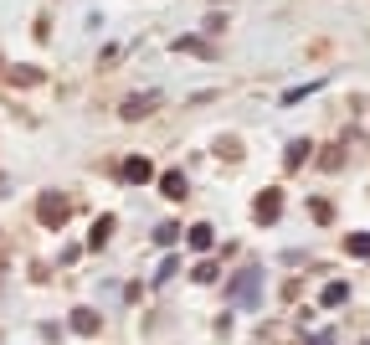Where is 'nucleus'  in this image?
<instances>
[{"instance_id":"nucleus-1","label":"nucleus","mask_w":370,"mask_h":345,"mask_svg":"<svg viewBox=\"0 0 370 345\" xmlns=\"http://www.w3.org/2000/svg\"><path fill=\"white\" fill-rule=\"evenodd\" d=\"M227 294H232V304H236V309H257V299H263V268H247V273H236Z\"/></svg>"},{"instance_id":"nucleus-2","label":"nucleus","mask_w":370,"mask_h":345,"mask_svg":"<svg viewBox=\"0 0 370 345\" xmlns=\"http://www.w3.org/2000/svg\"><path fill=\"white\" fill-rule=\"evenodd\" d=\"M67 211H72V201L62 196V191H41V201H36V217L47 222V227H62V222H67Z\"/></svg>"},{"instance_id":"nucleus-3","label":"nucleus","mask_w":370,"mask_h":345,"mask_svg":"<svg viewBox=\"0 0 370 345\" xmlns=\"http://www.w3.org/2000/svg\"><path fill=\"white\" fill-rule=\"evenodd\" d=\"M149 176H155V165H149L144 155H129V160H124V181H129V186H144Z\"/></svg>"},{"instance_id":"nucleus-4","label":"nucleus","mask_w":370,"mask_h":345,"mask_svg":"<svg viewBox=\"0 0 370 345\" xmlns=\"http://www.w3.org/2000/svg\"><path fill=\"white\" fill-rule=\"evenodd\" d=\"M278 211H283V196H278V191H263L257 206H252V217H257V222H278Z\"/></svg>"},{"instance_id":"nucleus-5","label":"nucleus","mask_w":370,"mask_h":345,"mask_svg":"<svg viewBox=\"0 0 370 345\" xmlns=\"http://www.w3.org/2000/svg\"><path fill=\"white\" fill-rule=\"evenodd\" d=\"M160 191H165L170 201H180V196H185V176H180V170H165V176H160Z\"/></svg>"},{"instance_id":"nucleus-6","label":"nucleus","mask_w":370,"mask_h":345,"mask_svg":"<svg viewBox=\"0 0 370 345\" xmlns=\"http://www.w3.org/2000/svg\"><path fill=\"white\" fill-rule=\"evenodd\" d=\"M344 299H350V284H324V294H319V304H324V309H339Z\"/></svg>"},{"instance_id":"nucleus-7","label":"nucleus","mask_w":370,"mask_h":345,"mask_svg":"<svg viewBox=\"0 0 370 345\" xmlns=\"http://www.w3.org/2000/svg\"><path fill=\"white\" fill-rule=\"evenodd\" d=\"M185 237H190V248H195V253H206V248H211V243H216V232H211V227H206V222H195V227H190V232H185Z\"/></svg>"},{"instance_id":"nucleus-8","label":"nucleus","mask_w":370,"mask_h":345,"mask_svg":"<svg viewBox=\"0 0 370 345\" xmlns=\"http://www.w3.org/2000/svg\"><path fill=\"white\" fill-rule=\"evenodd\" d=\"M344 253L350 258H370V232H350L344 237Z\"/></svg>"},{"instance_id":"nucleus-9","label":"nucleus","mask_w":370,"mask_h":345,"mask_svg":"<svg viewBox=\"0 0 370 345\" xmlns=\"http://www.w3.org/2000/svg\"><path fill=\"white\" fill-rule=\"evenodd\" d=\"M114 227H119L114 217H98V222H93V237H88V248H103L108 237H114Z\"/></svg>"},{"instance_id":"nucleus-10","label":"nucleus","mask_w":370,"mask_h":345,"mask_svg":"<svg viewBox=\"0 0 370 345\" xmlns=\"http://www.w3.org/2000/svg\"><path fill=\"white\" fill-rule=\"evenodd\" d=\"M144 114H155V98H144V93H139V98H129V103H124V119H144Z\"/></svg>"},{"instance_id":"nucleus-11","label":"nucleus","mask_w":370,"mask_h":345,"mask_svg":"<svg viewBox=\"0 0 370 345\" xmlns=\"http://www.w3.org/2000/svg\"><path fill=\"white\" fill-rule=\"evenodd\" d=\"M72 330H77V335H98V314H93V309H77V314H72Z\"/></svg>"},{"instance_id":"nucleus-12","label":"nucleus","mask_w":370,"mask_h":345,"mask_svg":"<svg viewBox=\"0 0 370 345\" xmlns=\"http://www.w3.org/2000/svg\"><path fill=\"white\" fill-rule=\"evenodd\" d=\"M175 237H180V227H175V222H160V227H155V243H160V248H170Z\"/></svg>"},{"instance_id":"nucleus-13","label":"nucleus","mask_w":370,"mask_h":345,"mask_svg":"<svg viewBox=\"0 0 370 345\" xmlns=\"http://www.w3.org/2000/svg\"><path fill=\"white\" fill-rule=\"evenodd\" d=\"M190 273H195V284H216V278H222V273H216V263H195Z\"/></svg>"},{"instance_id":"nucleus-14","label":"nucleus","mask_w":370,"mask_h":345,"mask_svg":"<svg viewBox=\"0 0 370 345\" xmlns=\"http://www.w3.org/2000/svg\"><path fill=\"white\" fill-rule=\"evenodd\" d=\"M303 160H309V139H293L288 144V165H303Z\"/></svg>"},{"instance_id":"nucleus-15","label":"nucleus","mask_w":370,"mask_h":345,"mask_svg":"<svg viewBox=\"0 0 370 345\" xmlns=\"http://www.w3.org/2000/svg\"><path fill=\"white\" fill-rule=\"evenodd\" d=\"M180 273V263H175V258H165V263L155 268V284H165V278H175Z\"/></svg>"}]
</instances>
